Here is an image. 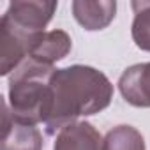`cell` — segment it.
I'll list each match as a JSON object with an SVG mask.
<instances>
[{
  "mask_svg": "<svg viewBox=\"0 0 150 150\" xmlns=\"http://www.w3.org/2000/svg\"><path fill=\"white\" fill-rule=\"evenodd\" d=\"M118 88L129 104L136 108H150V62L125 69L118 80Z\"/></svg>",
  "mask_w": 150,
  "mask_h": 150,
  "instance_id": "6",
  "label": "cell"
},
{
  "mask_svg": "<svg viewBox=\"0 0 150 150\" xmlns=\"http://www.w3.org/2000/svg\"><path fill=\"white\" fill-rule=\"evenodd\" d=\"M34 39L35 35H28L18 30L2 16V21H0V74L6 76L25 62Z\"/></svg>",
  "mask_w": 150,
  "mask_h": 150,
  "instance_id": "4",
  "label": "cell"
},
{
  "mask_svg": "<svg viewBox=\"0 0 150 150\" xmlns=\"http://www.w3.org/2000/svg\"><path fill=\"white\" fill-rule=\"evenodd\" d=\"M71 46H72V41L67 32H64V30L42 32V34L35 35V39L32 41L27 58L53 67L55 62L62 60L71 51Z\"/></svg>",
  "mask_w": 150,
  "mask_h": 150,
  "instance_id": "7",
  "label": "cell"
},
{
  "mask_svg": "<svg viewBox=\"0 0 150 150\" xmlns=\"http://www.w3.org/2000/svg\"><path fill=\"white\" fill-rule=\"evenodd\" d=\"M57 6H58L57 2H46V0L11 2L4 18L18 30L28 35H37L44 32V27L53 18Z\"/></svg>",
  "mask_w": 150,
  "mask_h": 150,
  "instance_id": "3",
  "label": "cell"
},
{
  "mask_svg": "<svg viewBox=\"0 0 150 150\" xmlns=\"http://www.w3.org/2000/svg\"><path fill=\"white\" fill-rule=\"evenodd\" d=\"M53 150H103V139L94 125L78 122L60 131Z\"/></svg>",
  "mask_w": 150,
  "mask_h": 150,
  "instance_id": "9",
  "label": "cell"
},
{
  "mask_svg": "<svg viewBox=\"0 0 150 150\" xmlns=\"http://www.w3.org/2000/svg\"><path fill=\"white\" fill-rule=\"evenodd\" d=\"M51 108L46 131L53 134L74 124L78 117L94 115L110 106L113 85L104 74L88 65L55 69L50 78Z\"/></svg>",
  "mask_w": 150,
  "mask_h": 150,
  "instance_id": "1",
  "label": "cell"
},
{
  "mask_svg": "<svg viewBox=\"0 0 150 150\" xmlns=\"http://www.w3.org/2000/svg\"><path fill=\"white\" fill-rule=\"evenodd\" d=\"M72 14L76 21L85 30H103L106 28L117 13V2L111 0H99V2H90V0H76L71 4Z\"/></svg>",
  "mask_w": 150,
  "mask_h": 150,
  "instance_id": "8",
  "label": "cell"
},
{
  "mask_svg": "<svg viewBox=\"0 0 150 150\" xmlns=\"http://www.w3.org/2000/svg\"><path fill=\"white\" fill-rule=\"evenodd\" d=\"M103 150H145V139L138 129L118 125L103 139Z\"/></svg>",
  "mask_w": 150,
  "mask_h": 150,
  "instance_id": "10",
  "label": "cell"
},
{
  "mask_svg": "<svg viewBox=\"0 0 150 150\" xmlns=\"http://www.w3.org/2000/svg\"><path fill=\"white\" fill-rule=\"evenodd\" d=\"M55 72L51 65H44L27 58L9 80V104L14 120L28 125L48 120L51 108L50 78Z\"/></svg>",
  "mask_w": 150,
  "mask_h": 150,
  "instance_id": "2",
  "label": "cell"
},
{
  "mask_svg": "<svg viewBox=\"0 0 150 150\" xmlns=\"http://www.w3.org/2000/svg\"><path fill=\"white\" fill-rule=\"evenodd\" d=\"M0 150H42L41 132L34 125L14 120L6 103H4L2 146H0Z\"/></svg>",
  "mask_w": 150,
  "mask_h": 150,
  "instance_id": "5",
  "label": "cell"
},
{
  "mask_svg": "<svg viewBox=\"0 0 150 150\" xmlns=\"http://www.w3.org/2000/svg\"><path fill=\"white\" fill-rule=\"evenodd\" d=\"M131 6L134 11L132 39L138 48L150 51V0H136Z\"/></svg>",
  "mask_w": 150,
  "mask_h": 150,
  "instance_id": "11",
  "label": "cell"
}]
</instances>
